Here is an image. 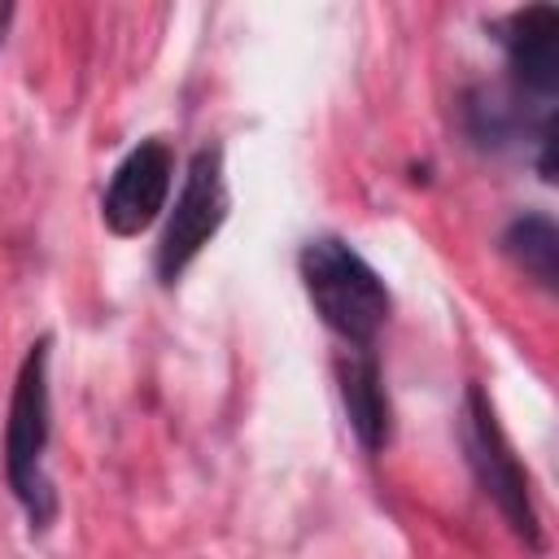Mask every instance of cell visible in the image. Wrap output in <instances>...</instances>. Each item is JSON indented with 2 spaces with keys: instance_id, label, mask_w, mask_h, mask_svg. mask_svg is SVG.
<instances>
[{
  "instance_id": "cell-3",
  "label": "cell",
  "mask_w": 559,
  "mask_h": 559,
  "mask_svg": "<svg viewBox=\"0 0 559 559\" xmlns=\"http://www.w3.org/2000/svg\"><path fill=\"white\" fill-rule=\"evenodd\" d=\"M463 450H467V463H472L480 489L498 502V511L507 515V524H511L528 546H542L537 511H533V498H528V476H524L520 459L511 454V441H507V432L498 428V415H493V406L485 402L480 389H467V406H463Z\"/></svg>"
},
{
  "instance_id": "cell-9",
  "label": "cell",
  "mask_w": 559,
  "mask_h": 559,
  "mask_svg": "<svg viewBox=\"0 0 559 559\" xmlns=\"http://www.w3.org/2000/svg\"><path fill=\"white\" fill-rule=\"evenodd\" d=\"M9 22H13V4H0V44H4V31H9Z\"/></svg>"
},
{
  "instance_id": "cell-6",
  "label": "cell",
  "mask_w": 559,
  "mask_h": 559,
  "mask_svg": "<svg viewBox=\"0 0 559 559\" xmlns=\"http://www.w3.org/2000/svg\"><path fill=\"white\" fill-rule=\"evenodd\" d=\"M502 48L524 92L550 96L559 87V13L550 4L511 13L502 22Z\"/></svg>"
},
{
  "instance_id": "cell-2",
  "label": "cell",
  "mask_w": 559,
  "mask_h": 559,
  "mask_svg": "<svg viewBox=\"0 0 559 559\" xmlns=\"http://www.w3.org/2000/svg\"><path fill=\"white\" fill-rule=\"evenodd\" d=\"M52 437V402H48V336L35 341L17 367L13 380V402H9V424H4V467L17 502L26 507L31 528H48L57 515V493L44 472Z\"/></svg>"
},
{
  "instance_id": "cell-5",
  "label": "cell",
  "mask_w": 559,
  "mask_h": 559,
  "mask_svg": "<svg viewBox=\"0 0 559 559\" xmlns=\"http://www.w3.org/2000/svg\"><path fill=\"white\" fill-rule=\"evenodd\" d=\"M170 175H175V157L162 140H144L135 144L109 188H105V201H100V214H105V227L114 236H140L166 205V192H170Z\"/></svg>"
},
{
  "instance_id": "cell-4",
  "label": "cell",
  "mask_w": 559,
  "mask_h": 559,
  "mask_svg": "<svg viewBox=\"0 0 559 559\" xmlns=\"http://www.w3.org/2000/svg\"><path fill=\"white\" fill-rule=\"evenodd\" d=\"M223 218H227L223 153L218 148H201L188 162L183 188L175 197L170 223H166L162 245H157V275H162V284H175L188 271V262L210 245V236L223 227Z\"/></svg>"
},
{
  "instance_id": "cell-7",
  "label": "cell",
  "mask_w": 559,
  "mask_h": 559,
  "mask_svg": "<svg viewBox=\"0 0 559 559\" xmlns=\"http://www.w3.org/2000/svg\"><path fill=\"white\" fill-rule=\"evenodd\" d=\"M341 397H345V415H349V428L358 432V441L367 450H380L389 441V397H384L380 367L371 354L341 362Z\"/></svg>"
},
{
  "instance_id": "cell-1",
  "label": "cell",
  "mask_w": 559,
  "mask_h": 559,
  "mask_svg": "<svg viewBox=\"0 0 559 559\" xmlns=\"http://www.w3.org/2000/svg\"><path fill=\"white\" fill-rule=\"evenodd\" d=\"M297 266H301V284H306V297H310L314 314L341 341L367 349L376 341V332L384 328V319H389V288L367 266V258L354 253L336 236H319L301 249Z\"/></svg>"
},
{
  "instance_id": "cell-8",
  "label": "cell",
  "mask_w": 559,
  "mask_h": 559,
  "mask_svg": "<svg viewBox=\"0 0 559 559\" xmlns=\"http://www.w3.org/2000/svg\"><path fill=\"white\" fill-rule=\"evenodd\" d=\"M507 253L546 288H555L559 280V236H555V223L546 214H528V218H515L502 236Z\"/></svg>"
}]
</instances>
